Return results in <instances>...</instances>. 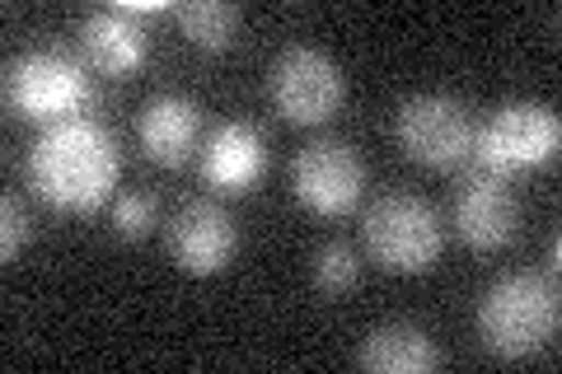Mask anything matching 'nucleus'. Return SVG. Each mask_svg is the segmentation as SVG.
I'll return each mask as SVG.
<instances>
[{
  "instance_id": "12",
  "label": "nucleus",
  "mask_w": 562,
  "mask_h": 374,
  "mask_svg": "<svg viewBox=\"0 0 562 374\" xmlns=\"http://www.w3.org/2000/svg\"><path fill=\"white\" fill-rule=\"evenodd\" d=\"M198 136H202L198 103H188L179 94L150 99L146 113H140V150H146L155 165H165V169H179L183 159L198 150Z\"/></svg>"
},
{
  "instance_id": "1",
  "label": "nucleus",
  "mask_w": 562,
  "mask_h": 374,
  "mask_svg": "<svg viewBox=\"0 0 562 374\" xmlns=\"http://www.w3.org/2000/svg\"><path fill=\"white\" fill-rule=\"evenodd\" d=\"M117 140L90 117L52 122L29 150V183L57 211H94L117 188Z\"/></svg>"
},
{
  "instance_id": "13",
  "label": "nucleus",
  "mask_w": 562,
  "mask_h": 374,
  "mask_svg": "<svg viewBox=\"0 0 562 374\" xmlns=\"http://www.w3.org/2000/svg\"><path fill=\"white\" fill-rule=\"evenodd\" d=\"M436 361H441V351L413 324H380L357 355V365L371 374H427L436 370Z\"/></svg>"
},
{
  "instance_id": "15",
  "label": "nucleus",
  "mask_w": 562,
  "mask_h": 374,
  "mask_svg": "<svg viewBox=\"0 0 562 374\" xmlns=\"http://www.w3.org/2000/svg\"><path fill=\"white\" fill-rule=\"evenodd\" d=\"M179 29L192 47H206V52H221L225 43L235 38L239 29V14L221 0H192V5H179Z\"/></svg>"
},
{
  "instance_id": "10",
  "label": "nucleus",
  "mask_w": 562,
  "mask_h": 374,
  "mask_svg": "<svg viewBox=\"0 0 562 374\" xmlns=\"http://www.w3.org/2000/svg\"><path fill=\"white\" fill-rule=\"evenodd\" d=\"M454 225H460L464 243L483 248V253L512 243L516 229H520V202L512 197L506 178L473 173L460 192V202H454Z\"/></svg>"
},
{
  "instance_id": "4",
  "label": "nucleus",
  "mask_w": 562,
  "mask_h": 374,
  "mask_svg": "<svg viewBox=\"0 0 562 374\" xmlns=\"http://www.w3.org/2000/svg\"><path fill=\"white\" fill-rule=\"evenodd\" d=\"M366 248L384 272H427L441 258V216L413 192H390L366 211Z\"/></svg>"
},
{
  "instance_id": "11",
  "label": "nucleus",
  "mask_w": 562,
  "mask_h": 374,
  "mask_svg": "<svg viewBox=\"0 0 562 374\" xmlns=\"http://www.w3.org/2000/svg\"><path fill=\"white\" fill-rule=\"evenodd\" d=\"M268 169V140L249 122H225L206 140V183L221 192H249Z\"/></svg>"
},
{
  "instance_id": "16",
  "label": "nucleus",
  "mask_w": 562,
  "mask_h": 374,
  "mask_svg": "<svg viewBox=\"0 0 562 374\" xmlns=\"http://www.w3.org/2000/svg\"><path fill=\"white\" fill-rule=\"evenodd\" d=\"M361 281V262L351 253L347 243H324L319 253H314V286L324 295H342Z\"/></svg>"
},
{
  "instance_id": "5",
  "label": "nucleus",
  "mask_w": 562,
  "mask_h": 374,
  "mask_svg": "<svg viewBox=\"0 0 562 374\" xmlns=\"http://www.w3.org/2000/svg\"><path fill=\"white\" fill-rule=\"evenodd\" d=\"M5 103L20 117L38 122H66L70 113H80L90 103V76L80 61H70L66 52H29L10 66L5 76Z\"/></svg>"
},
{
  "instance_id": "19",
  "label": "nucleus",
  "mask_w": 562,
  "mask_h": 374,
  "mask_svg": "<svg viewBox=\"0 0 562 374\" xmlns=\"http://www.w3.org/2000/svg\"><path fill=\"white\" fill-rule=\"evenodd\" d=\"M122 14H132V20H146V14H160L165 5L160 0H127V5H117Z\"/></svg>"
},
{
  "instance_id": "7",
  "label": "nucleus",
  "mask_w": 562,
  "mask_h": 374,
  "mask_svg": "<svg viewBox=\"0 0 562 374\" xmlns=\"http://www.w3.org/2000/svg\"><path fill=\"white\" fill-rule=\"evenodd\" d=\"M342 70L333 66V57L314 47H291L286 57L272 66V103L277 113L295 122V127H314V122H328L342 109Z\"/></svg>"
},
{
  "instance_id": "6",
  "label": "nucleus",
  "mask_w": 562,
  "mask_h": 374,
  "mask_svg": "<svg viewBox=\"0 0 562 374\" xmlns=\"http://www.w3.org/2000/svg\"><path fill=\"white\" fill-rule=\"evenodd\" d=\"M394 136L408 159L427 169H454L473 150V122L460 99L450 94H417L398 109Z\"/></svg>"
},
{
  "instance_id": "17",
  "label": "nucleus",
  "mask_w": 562,
  "mask_h": 374,
  "mask_svg": "<svg viewBox=\"0 0 562 374\" xmlns=\"http://www.w3.org/2000/svg\"><path fill=\"white\" fill-rule=\"evenodd\" d=\"M113 225L122 239H140L146 229L155 225V197H146V192H132V197H117L113 206Z\"/></svg>"
},
{
  "instance_id": "18",
  "label": "nucleus",
  "mask_w": 562,
  "mask_h": 374,
  "mask_svg": "<svg viewBox=\"0 0 562 374\" xmlns=\"http://www.w3.org/2000/svg\"><path fill=\"white\" fill-rule=\"evenodd\" d=\"M29 243V216H24V206L20 197H5L0 202V258H20V248Z\"/></svg>"
},
{
  "instance_id": "8",
  "label": "nucleus",
  "mask_w": 562,
  "mask_h": 374,
  "mask_svg": "<svg viewBox=\"0 0 562 374\" xmlns=\"http://www.w3.org/2000/svg\"><path fill=\"white\" fill-rule=\"evenodd\" d=\"M291 188H295V197L310 211H319V216H347V211L361 202L366 169H361L357 150H347L342 140H314V146L295 155Z\"/></svg>"
},
{
  "instance_id": "2",
  "label": "nucleus",
  "mask_w": 562,
  "mask_h": 374,
  "mask_svg": "<svg viewBox=\"0 0 562 374\" xmlns=\"http://www.w3.org/2000/svg\"><path fill=\"white\" fill-rule=\"evenodd\" d=\"M558 332V286L543 272H512L483 295L479 337L502 361H525Z\"/></svg>"
},
{
  "instance_id": "9",
  "label": "nucleus",
  "mask_w": 562,
  "mask_h": 374,
  "mask_svg": "<svg viewBox=\"0 0 562 374\" xmlns=\"http://www.w3.org/2000/svg\"><path fill=\"white\" fill-rule=\"evenodd\" d=\"M235 248H239L235 220L216 202H188L169 225V253L192 276L221 272L235 258Z\"/></svg>"
},
{
  "instance_id": "3",
  "label": "nucleus",
  "mask_w": 562,
  "mask_h": 374,
  "mask_svg": "<svg viewBox=\"0 0 562 374\" xmlns=\"http://www.w3.org/2000/svg\"><path fill=\"white\" fill-rule=\"evenodd\" d=\"M562 127L549 109L539 103H506V109L487 122V127H473V173L487 178H512L525 169H539L558 155Z\"/></svg>"
},
{
  "instance_id": "14",
  "label": "nucleus",
  "mask_w": 562,
  "mask_h": 374,
  "mask_svg": "<svg viewBox=\"0 0 562 374\" xmlns=\"http://www.w3.org/2000/svg\"><path fill=\"white\" fill-rule=\"evenodd\" d=\"M80 38H85V52H90V61L103 70V76H127V70H136L146 61V29L122 10L90 14L80 29Z\"/></svg>"
}]
</instances>
